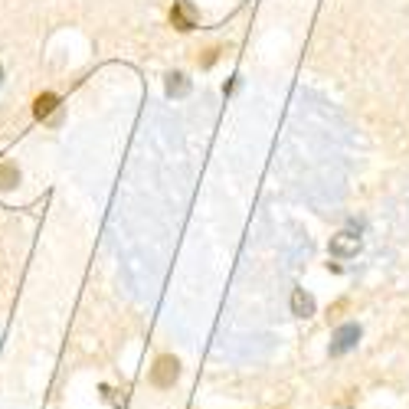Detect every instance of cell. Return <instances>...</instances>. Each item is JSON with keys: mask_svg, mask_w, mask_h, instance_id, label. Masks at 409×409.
<instances>
[{"mask_svg": "<svg viewBox=\"0 0 409 409\" xmlns=\"http://www.w3.org/2000/svg\"><path fill=\"white\" fill-rule=\"evenodd\" d=\"M177 360L174 357H160L158 364H154V370H151V380H154V386H174V380H177Z\"/></svg>", "mask_w": 409, "mask_h": 409, "instance_id": "1", "label": "cell"}, {"mask_svg": "<svg viewBox=\"0 0 409 409\" xmlns=\"http://www.w3.org/2000/svg\"><path fill=\"white\" fill-rule=\"evenodd\" d=\"M170 23L177 30H194L196 27V10L190 0H177L174 4V10H170Z\"/></svg>", "mask_w": 409, "mask_h": 409, "instance_id": "2", "label": "cell"}, {"mask_svg": "<svg viewBox=\"0 0 409 409\" xmlns=\"http://www.w3.org/2000/svg\"><path fill=\"white\" fill-rule=\"evenodd\" d=\"M357 249H360V236H354V232H338L331 239V256H338V259L357 256Z\"/></svg>", "mask_w": 409, "mask_h": 409, "instance_id": "3", "label": "cell"}, {"mask_svg": "<svg viewBox=\"0 0 409 409\" xmlns=\"http://www.w3.org/2000/svg\"><path fill=\"white\" fill-rule=\"evenodd\" d=\"M360 338V331L354 328V324H347V328H340L338 331V344L331 347V350H334V354H344L347 347H354V340Z\"/></svg>", "mask_w": 409, "mask_h": 409, "instance_id": "4", "label": "cell"}, {"mask_svg": "<svg viewBox=\"0 0 409 409\" xmlns=\"http://www.w3.org/2000/svg\"><path fill=\"white\" fill-rule=\"evenodd\" d=\"M56 105H59V98H56L53 92H43V95L36 98V105H33L36 118H46V115H53V112H56Z\"/></svg>", "mask_w": 409, "mask_h": 409, "instance_id": "5", "label": "cell"}, {"mask_svg": "<svg viewBox=\"0 0 409 409\" xmlns=\"http://www.w3.org/2000/svg\"><path fill=\"white\" fill-rule=\"evenodd\" d=\"M292 308H295V314H298V318H308V314L314 312V302L302 292V288H298V292L292 295Z\"/></svg>", "mask_w": 409, "mask_h": 409, "instance_id": "6", "label": "cell"}, {"mask_svg": "<svg viewBox=\"0 0 409 409\" xmlns=\"http://www.w3.org/2000/svg\"><path fill=\"white\" fill-rule=\"evenodd\" d=\"M17 167H10V164H4V167H0V187L7 190V187H13V184H17Z\"/></svg>", "mask_w": 409, "mask_h": 409, "instance_id": "7", "label": "cell"}, {"mask_svg": "<svg viewBox=\"0 0 409 409\" xmlns=\"http://www.w3.org/2000/svg\"><path fill=\"white\" fill-rule=\"evenodd\" d=\"M167 92L170 95H184V92H187V79H184V76H170Z\"/></svg>", "mask_w": 409, "mask_h": 409, "instance_id": "8", "label": "cell"}]
</instances>
